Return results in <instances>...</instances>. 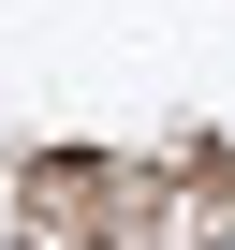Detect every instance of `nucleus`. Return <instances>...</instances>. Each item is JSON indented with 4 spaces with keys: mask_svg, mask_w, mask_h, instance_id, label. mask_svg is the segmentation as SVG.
Here are the masks:
<instances>
[{
    "mask_svg": "<svg viewBox=\"0 0 235 250\" xmlns=\"http://www.w3.org/2000/svg\"><path fill=\"white\" fill-rule=\"evenodd\" d=\"M176 250H235V221H206V235H176Z\"/></svg>",
    "mask_w": 235,
    "mask_h": 250,
    "instance_id": "f257e3e1",
    "label": "nucleus"
}]
</instances>
